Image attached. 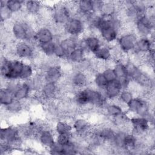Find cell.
Returning <instances> with one entry per match:
<instances>
[{
    "mask_svg": "<svg viewBox=\"0 0 155 155\" xmlns=\"http://www.w3.org/2000/svg\"><path fill=\"white\" fill-rule=\"evenodd\" d=\"M72 101L77 107H93L102 109L108 101L102 90H98L94 87L87 86L76 90L73 93Z\"/></svg>",
    "mask_w": 155,
    "mask_h": 155,
    "instance_id": "obj_1",
    "label": "cell"
},
{
    "mask_svg": "<svg viewBox=\"0 0 155 155\" xmlns=\"http://www.w3.org/2000/svg\"><path fill=\"white\" fill-rule=\"evenodd\" d=\"M36 28L33 22L26 18H19L10 23V34L11 37L17 41H27L34 43Z\"/></svg>",
    "mask_w": 155,
    "mask_h": 155,
    "instance_id": "obj_2",
    "label": "cell"
},
{
    "mask_svg": "<svg viewBox=\"0 0 155 155\" xmlns=\"http://www.w3.org/2000/svg\"><path fill=\"white\" fill-rule=\"evenodd\" d=\"M74 2H59L51 7L50 21L53 26L63 28V26L74 15Z\"/></svg>",
    "mask_w": 155,
    "mask_h": 155,
    "instance_id": "obj_3",
    "label": "cell"
},
{
    "mask_svg": "<svg viewBox=\"0 0 155 155\" xmlns=\"http://www.w3.org/2000/svg\"><path fill=\"white\" fill-rule=\"evenodd\" d=\"M25 61L14 58H9L5 56L1 59V76L5 81L19 80V76Z\"/></svg>",
    "mask_w": 155,
    "mask_h": 155,
    "instance_id": "obj_4",
    "label": "cell"
},
{
    "mask_svg": "<svg viewBox=\"0 0 155 155\" xmlns=\"http://www.w3.org/2000/svg\"><path fill=\"white\" fill-rule=\"evenodd\" d=\"M97 33L102 42L110 45L116 43L120 35L119 31L112 25L110 17H105L102 15L97 29Z\"/></svg>",
    "mask_w": 155,
    "mask_h": 155,
    "instance_id": "obj_5",
    "label": "cell"
},
{
    "mask_svg": "<svg viewBox=\"0 0 155 155\" xmlns=\"http://www.w3.org/2000/svg\"><path fill=\"white\" fill-rule=\"evenodd\" d=\"M154 13H146L134 24V33L138 37H148L154 39Z\"/></svg>",
    "mask_w": 155,
    "mask_h": 155,
    "instance_id": "obj_6",
    "label": "cell"
},
{
    "mask_svg": "<svg viewBox=\"0 0 155 155\" xmlns=\"http://www.w3.org/2000/svg\"><path fill=\"white\" fill-rule=\"evenodd\" d=\"M130 131L140 138L151 133L153 124L148 118L136 115H130Z\"/></svg>",
    "mask_w": 155,
    "mask_h": 155,
    "instance_id": "obj_7",
    "label": "cell"
},
{
    "mask_svg": "<svg viewBox=\"0 0 155 155\" xmlns=\"http://www.w3.org/2000/svg\"><path fill=\"white\" fill-rule=\"evenodd\" d=\"M87 31V26L85 20L76 15H73L63 26L64 35L76 37L82 36Z\"/></svg>",
    "mask_w": 155,
    "mask_h": 155,
    "instance_id": "obj_8",
    "label": "cell"
},
{
    "mask_svg": "<svg viewBox=\"0 0 155 155\" xmlns=\"http://www.w3.org/2000/svg\"><path fill=\"white\" fill-rule=\"evenodd\" d=\"M0 140L1 142L8 144L14 150L19 148L22 142V138L20 135L19 128L13 125L1 127Z\"/></svg>",
    "mask_w": 155,
    "mask_h": 155,
    "instance_id": "obj_9",
    "label": "cell"
},
{
    "mask_svg": "<svg viewBox=\"0 0 155 155\" xmlns=\"http://www.w3.org/2000/svg\"><path fill=\"white\" fill-rule=\"evenodd\" d=\"M36 45L27 41H17L13 47V53L15 58L28 61L32 60L36 55Z\"/></svg>",
    "mask_w": 155,
    "mask_h": 155,
    "instance_id": "obj_10",
    "label": "cell"
},
{
    "mask_svg": "<svg viewBox=\"0 0 155 155\" xmlns=\"http://www.w3.org/2000/svg\"><path fill=\"white\" fill-rule=\"evenodd\" d=\"M138 36L134 31L122 32L118 37L116 45L124 54H130L134 51Z\"/></svg>",
    "mask_w": 155,
    "mask_h": 155,
    "instance_id": "obj_11",
    "label": "cell"
},
{
    "mask_svg": "<svg viewBox=\"0 0 155 155\" xmlns=\"http://www.w3.org/2000/svg\"><path fill=\"white\" fill-rule=\"evenodd\" d=\"M41 73L44 82L59 84L63 79L64 71L62 66L58 63H48L42 68Z\"/></svg>",
    "mask_w": 155,
    "mask_h": 155,
    "instance_id": "obj_12",
    "label": "cell"
},
{
    "mask_svg": "<svg viewBox=\"0 0 155 155\" xmlns=\"http://www.w3.org/2000/svg\"><path fill=\"white\" fill-rule=\"evenodd\" d=\"M39 97L45 102H53L60 96L61 88L59 84L44 82L39 90Z\"/></svg>",
    "mask_w": 155,
    "mask_h": 155,
    "instance_id": "obj_13",
    "label": "cell"
},
{
    "mask_svg": "<svg viewBox=\"0 0 155 155\" xmlns=\"http://www.w3.org/2000/svg\"><path fill=\"white\" fill-rule=\"evenodd\" d=\"M103 44L101 39L96 33L84 34L80 39L79 46L88 54L94 53Z\"/></svg>",
    "mask_w": 155,
    "mask_h": 155,
    "instance_id": "obj_14",
    "label": "cell"
},
{
    "mask_svg": "<svg viewBox=\"0 0 155 155\" xmlns=\"http://www.w3.org/2000/svg\"><path fill=\"white\" fill-rule=\"evenodd\" d=\"M71 125L73 135L84 139L91 134L93 129L91 123L86 118L82 117L73 119Z\"/></svg>",
    "mask_w": 155,
    "mask_h": 155,
    "instance_id": "obj_15",
    "label": "cell"
},
{
    "mask_svg": "<svg viewBox=\"0 0 155 155\" xmlns=\"http://www.w3.org/2000/svg\"><path fill=\"white\" fill-rule=\"evenodd\" d=\"M56 34L53 27L48 25H42L36 28L34 43L38 45L52 42L56 40Z\"/></svg>",
    "mask_w": 155,
    "mask_h": 155,
    "instance_id": "obj_16",
    "label": "cell"
},
{
    "mask_svg": "<svg viewBox=\"0 0 155 155\" xmlns=\"http://www.w3.org/2000/svg\"><path fill=\"white\" fill-rule=\"evenodd\" d=\"M88 83L89 78L87 72L76 68L70 72L68 78V84L75 90L88 86Z\"/></svg>",
    "mask_w": 155,
    "mask_h": 155,
    "instance_id": "obj_17",
    "label": "cell"
},
{
    "mask_svg": "<svg viewBox=\"0 0 155 155\" xmlns=\"http://www.w3.org/2000/svg\"><path fill=\"white\" fill-rule=\"evenodd\" d=\"M36 138L46 150H48L56 142V133L49 127L44 126L38 133Z\"/></svg>",
    "mask_w": 155,
    "mask_h": 155,
    "instance_id": "obj_18",
    "label": "cell"
},
{
    "mask_svg": "<svg viewBox=\"0 0 155 155\" xmlns=\"http://www.w3.org/2000/svg\"><path fill=\"white\" fill-rule=\"evenodd\" d=\"M154 39L148 37H138L133 53L138 55L145 56L150 51L154 49Z\"/></svg>",
    "mask_w": 155,
    "mask_h": 155,
    "instance_id": "obj_19",
    "label": "cell"
},
{
    "mask_svg": "<svg viewBox=\"0 0 155 155\" xmlns=\"http://www.w3.org/2000/svg\"><path fill=\"white\" fill-rule=\"evenodd\" d=\"M92 55L93 58L99 62L108 63L113 61L112 45L103 43Z\"/></svg>",
    "mask_w": 155,
    "mask_h": 155,
    "instance_id": "obj_20",
    "label": "cell"
},
{
    "mask_svg": "<svg viewBox=\"0 0 155 155\" xmlns=\"http://www.w3.org/2000/svg\"><path fill=\"white\" fill-rule=\"evenodd\" d=\"M33 91H34L28 81H20L13 93L16 99L24 102L25 101L29 99V97Z\"/></svg>",
    "mask_w": 155,
    "mask_h": 155,
    "instance_id": "obj_21",
    "label": "cell"
},
{
    "mask_svg": "<svg viewBox=\"0 0 155 155\" xmlns=\"http://www.w3.org/2000/svg\"><path fill=\"white\" fill-rule=\"evenodd\" d=\"M81 37L64 35L62 36L58 37V39H56L55 41H57L68 54L71 51L79 46Z\"/></svg>",
    "mask_w": 155,
    "mask_h": 155,
    "instance_id": "obj_22",
    "label": "cell"
},
{
    "mask_svg": "<svg viewBox=\"0 0 155 155\" xmlns=\"http://www.w3.org/2000/svg\"><path fill=\"white\" fill-rule=\"evenodd\" d=\"M122 88L119 83L116 80L113 82H108L105 88L102 90L104 94L108 101H116Z\"/></svg>",
    "mask_w": 155,
    "mask_h": 155,
    "instance_id": "obj_23",
    "label": "cell"
},
{
    "mask_svg": "<svg viewBox=\"0 0 155 155\" xmlns=\"http://www.w3.org/2000/svg\"><path fill=\"white\" fill-rule=\"evenodd\" d=\"M87 58V53L81 47L78 46L72 51H71L67 56V61L74 65L77 66Z\"/></svg>",
    "mask_w": 155,
    "mask_h": 155,
    "instance_id": "obj_24",
    "label": "cell"
},
{
    "mask_svg": "<svg viewBox=\"0 0 155 155\" xmlns=\"http://www.w3.org/2000/svg\"><path fill=\"white\" fill-rule=\"evenodd\" d=\"M105 114L110 119L116 117L126 111L124 107L117 102L108 101V102L103 107Z\"/></svg>",
    "mask_w": 155,
    "mask_h": 155,
    "instance_id": "obj_25",
    "label": "cell"
},
{
    "mask_svg": "<svg viewBox=\"0 0 155 155\" xmlns=\"http://www.w3.org/2000/svg\"><path fill=\"white\" fill-rule=\"evenodd\" d=\"M121 5L119 2L113 1H104L100 14L105 17H111L117 14Z\"/></svg>",
    "mask_w": 155,
    "mask_h": 155,
    "instance_id": "obj_26",
    "label": "cell"
},
{
    "mask_svg": "<svg viewBox=\"0 0 155 155\" xmlns=\"http://www.w3.org/2000/svg\"><path fill=\"white\" fill-rule=\"evenodd\" d=\"M44 5L40 1H26L24 2V12L25 14L30 16H38L40 15Z\"/></svg>",
    "mask_w": 155,
    "mask_h": 155,
    "instance_id": "obj_27",
    "label": "cell"
},
{
    "mask_svg": "<svg viewBox=\"0 0 155 155\" xmlns=\"http://www.w3.org/2000/svg\"><path fill=\"white\" fill-rule=\"evenodd\" d=\"M53 130L56 134L73 133V127L71 123H70L64 119H59L55 122Z\"/></svg>",
    "mask_w": 155,
    "mask_h": 155,
    "instance_id": "obj_28",
    "label": "cell"
},
{
    "mask_svg": "<svg viewBox=\"0 0 155 155\" xmlns=\"http://www.w3.org/2000/svg\"><path fill=\"white\" fill-rule=\"evenodd\" d=\"M55 45L56 41H54L38 45L36 47L38 48L39 52L44 57L47 58H54Z\"/></svg>",
    "mask_w": 155,
    "mask_h": 155,
    "instance_id": "obj_29",
    "label": "cell"
},
{
    "mask_svg": "<svg viewBox=\"0 0 155 155\" xmlns=\"http://www.w3.org/2000/svg\"><path fill=\"white\" fill-rule=\"evenodd\" d=\"M112 67L116 74L117 79H130L128 76L125 63L121 61H113Z\"/></svg>",
    "mask_w": 155,
    "mask_h": 155,
    "instance_id": "obj_30",
    "label": "cell"
},
{
    "mask_svg": "<svg viewBox=\"0 0 155 155\" xmlns=\"http://www.w3.org/2000/svg\"><path fill=\"white\" fill-rule=\"evenodd\" d=\"M14 93L5 87H2L0 89V103L2 107L8 105L15 99Z\"/></svg>",
    "mask_w": 155,
    "mask_h": 155,
    "instance_id": "obj_31",
    "label": "cell"
},
{
    "mask_svg": "<svg viewBox=\"0 0 155 155\" xmlns=\"http://www.w3.org/2000/svg\"><path fill=\"white\" fill-rule=\"evenodd\" d=\"M35 75V68L31 63L25 62L22 70L21 71L19 81H26L31 79Z\"/></svg>",
    "mask_w": 155,
    "mask_h": 155,
    "instance_id": "obj_32",
    "label": "cell"
},
{
    "mask_svg": "<svg viewBox=\"0 0 155 155\" xmlns=\"http://www.w3.org/2000/svg\"><path fill=\"white\" fill-rule=\"evenodd\" d=\"M24 2L20 0H6L5 7L13 15L18 14L24 11Z\"/></svg>",
    "mask_w": 155,
    "mask_h": 155,
    "instance_id": "obj_33",
    "label": "cell"
},
{
    "mask_svg": "<svg viewBox=\"0 0 155 155\" xmlns=\"http://www.w3.org/2000/svg\"><path fill=\"white\" fill-rule=\"evenodd\" d=\"M134 96V92L130 88H128L124 89L121 91L116 101L124 107H126V105L128 104V103Z\"/></svg>",
    "mask_w": 155,
    "mask_h": 155,
    "instance_id": "obj_34",
    "label": "cell"
},
{
    "mask_svg": "<svg viewBox=\"0 0 155 155\" xmlns=\"http://www.w3.org/2000/svg\"><path fill=\"white\" fill-rule=\"evenodd\" d=\"M92 82L93 87L100 90H103L108 83L101 71H96L94 73Z\"/></svg>",
    "mask_w": 155,
    "mask_h": 155,
    "instance_id": "obj_35",
    "label": "cell"
},
{
    "mask_svg": "<svg viewBox=\"0 0 155 155\" xmlns=\"http://www.w3.org/2000/svg\"><path fill=\"white\" fill-rule=\"evenodd\" d=\"M24 107V101L15 99L12 103L4 107V110L10 114H17L22 111Z\"/></svg>",
    "mask_w": 155,
    "mask_h": 155,
    "instance_id": "obj_36",
    "label": "cell"
},
{
    "mask_svg": "<svg viewBox=\"0 0 155 155\" xmlns=\"http://www.w3.org/2000/svg\"><path fill=\"white\" fill-rule=\"evenodd\" d=\"M13 14L12 13L5 5H0V18L1 24L8 22L13 18Z\"/></svg>",
    "mask_w": 155,
    "mask_h": 155,
    "instance_id": "obj_37",
    "label": "cell"
},
{
    "mask_svg": "<svg viewBox=\"0 0 155 155\" xmlns=\"http://www.w3.org/2000/svg\"><path fill=\"white\" fill-rule=\"evenodd\" d=\"M67 56L68 53L61 47V45L57 41H56L54 57L59 61H66Z\"/></svg>",
    "mask_w": 155,
    "mask_h": 155,
    "instance_id": "obj_38",
    "label": "cell"
},
{
    "mask_svg": "<svg viewBox=\"0 0 155 155\" xmlns=\"http://www.w3.org/2000/svg\"><path fill=\"white\" fill-rule=\"evenodd\" d=\"M101 73L106 79L108 82L114 81L117 79L116 74L112 67L105 66L102 70Z\"/></svg>",
    "mask_w": 155,
    "mask_h": 155,
    "instance_id": "obj_39",
    "label": "cell"
},
{
    "mask_svg": "<svg viewBox=\"0 0 155 155\" xmlns=\"http://www.w3.org/2000/svg\"><path fill=\"white\" fill-rule=\"evenodd\" d=\"M73 139V136L72 134H56V142L62 145H65Z\"/></svg>",
    "mask_w": 155,
    "mask_h": 155,
    "instance_id": "obj_40",
    "label": "cell"
},
{
    "mask_svg": "<svg viewBox=\"0 0 155 155\" xmlns=\"http://www.w3.org/2000/svg\"><path fill=\"white\" fill-rule=\"evenodd\" d=\"M47 150H48V153L51 154H64V146L56 142Z\"/></svg>",
    "mask_w": 155,
    "mask_h": 155,
    "instance_id": "obj_41",
    "label": "cell"
},
{
    "mask_svg": "<svg viewBox=\"0 0 155 155\" xmlns=\"http://www.w3.org/2000/svg\"><path fill=\"white\" fill-rule=\"evenodd\" d=\"M94 13H100L102 6L104 3V1L101 0H91Z\"/></svg>",
    "mask_w": 155,
    "mask_h": 155,
    "instance_id": "obj_42",
    "label": "cell"
}]
</instances>
